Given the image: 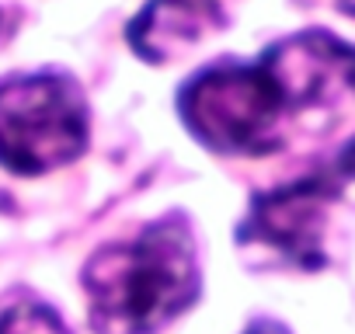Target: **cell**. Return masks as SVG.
Instances as JSON below:
<instances>
[{"label":"cell","mask_w":355,"mask_h":334,"mask_svg":"<svg viewBox=\"0 0 355 334\" xmlns=\"http://www.w3.org/2000/svg\"><path fill=\"white\" fill-rule=\"evenodd\" d=\"M196 139L220 153H275L320 136L355 108V46L310 28L275 42L258 63H223L178 98Z\"/></svg>","instance_id":"obj_1"},{"label":"cell","mask_w":355,"mask_h":334,"mask_svg":"<svg viewBox=\"0 0 355 334\" xmlns=\"http://www.w3.org/2000/svg\"><path fill=\"white\" fill-rule=\"evenodd\" d=\"M87 317L98 334H157L199 296V261L185 223H153L98 251L84 268Z\"/></svg>","instance_id":"obj_2"},{"label":"cell","mask_w":355,"mask_h":334,"mask_svg":"<svg viewBox=\"0 0 355 334\" xmlns=\"http://www.w3.org/2000/svg\"><path fill=\"white\" fill-rule=\"evenodd\" d=\"M87 105L73 80L32 73L0 84V164L15 175H42L80 157Z\"/></svg>","instance_id":"obj_3"},{"label":"cell","mask_w":355,"mask_h":334,"mask_svg":"<svg viewBox=\"0 0 355 334\" xmlns=\"http://www.w3.org/2000/svg\"><path fill=\"white\" fill-rule=\"evenodd\" d=\"M338 178L331 171L296 178L251 202L241 227V244L265 251L272 261L317 272L327 265V223L338 202Z\"/></svg>","instance_id":"obj_4"},{"label":"cell","mask_w":355,"mask_h":334,"mask_svg":"<svg viewBox=\"0 0 355 334\" xmlns=\"http://www.w3.org/2000/svg\"><path fill=\"white\" fill-rule=\"evenodd\" d=\"M234 0H150L129 25V46L150 60H178L230 21Z\"/></svg>","instance_id":"obj_5"},{"label":"cell","mask_w":355,"mask_h":334,"mask_svg":"<svg viewBox=\"0 0 355 334\" xmlns=\"http://www.w3.org/2000/svg\"><path fill=\"white\" fill-rule=\"evenodd\" d=\"M0 334H70L60 313L46 303H15L0 313Z\"/></svg>","instance_id":"obj_6"},{"label":"cell","mask_w":355,"mask_h":334,"mask_svg":"<svg viewBox=\"0 0 355 334\" xmlns=\"http://www.w3.org/2000/svg\"><path fill=\"white\" fill-rule=\"evenodd\" d=\"M331 175H334L338 182H352V178H355V139H348V146L334 157Z\"/></svg>","instance_id":"obj_7"},{"label":"cell","mask_w":355,"mask_h":334,"mask_svg":"<svg viewBox=\"0 0 355 334\" xmlns=\"http://www.w3.org/2000/svg\"><path fill=\"white\" fill-rule=\"evenodd\" d=\"M244 334H289L282 324H275V320H254Z\"/></svg>","instance_id":"obj_8"},{"label":"cell","mask_w":355,"mask_h":334,"mask_svg":"<svg viewBox=\"0 0 355 334\" xmlns=\"http://www.w3.org/2000/svg\"><path fill=\"white\" fill-rule=\"evenodd\" d=\"M334 8H338L341 15H348V18H355V0H334Z\"/></svg>","instance_id":"obj_9"}]
</instances>
